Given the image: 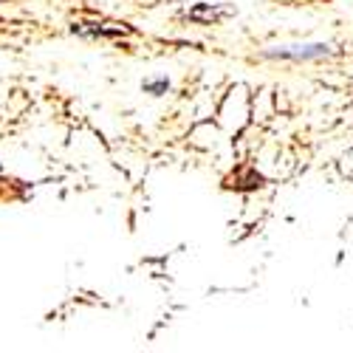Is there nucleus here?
<instances>
[{
	"label": "nucleus",
	"instance_id": "nucleus-1",
	"mask_svg": "<svg viewBox=\"0 0 353 353\" xmlns=\"http://www.w3.org/2000/svg\"><path fill=\"white\" fill-rule=\"evenodd\" d=\"M331 54V46L316 43V46H291V48H277L269 51V57H283V60H314V57Z\"/></svg>",
	"mask_w": 353,
	"mask_h": 353
},
{
	"label": "nucleus",
	"instance_id": "nucleus-2",
	"mask_svg": "<svg viewBox=\"0 0 353 353\" xmlns=\"http://www.w3.org/2000/svg\"><path fill=\"white\" fill-rule=\"evenodd\" d=\"M144 91L147 94H167L170 91V79L167 77H161V79H150V82H144Z\"/></svg>",
	"mask_w": 353,
	"mask_h": 353
}]
</instances>
